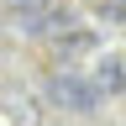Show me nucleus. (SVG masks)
I'll return each instance as SVG.
<instances>
[{
  "instance_id": "2",
  "label": "nucleus",
  "mask_w": 126,
  "mask_h": 126,
  "mask_svg": "<svg viewBox=\"0 0 126 126\" xmlns=\"http://www.w3.org/2000/svg\"><path fill=\"white\" fill-rule=\"evenodd\" d=\"M16 26L26 37H58V32H68V11H53L47 0L42 5H21L16 11Z\"/></svg>"
},
{
  "instance_id": "4",
  "label": "nucleus",
  "mask_w": 126,
  "mask_h": 126,
  "mask_svg": "<svg viewBox=\"0 0 126 126\" xmlns=\"http://www.w3.org/2000/svg\"><path fill=\"white\" fill-rule=\"evenodd\" d=\"M53 53H58V63H74V58H89V53H100V37H94L89 26H74V32H58V37H53Z\"/></svg>"
},
{
  "instance_id": "6",
  "label": "nucleus",
  "mask_w": 126,
  "mask_h": 126,
  "mask_svg": "<svg viewBox=\"0 0 126 126\" xmlns=\"http://www.w3.org/2000/svg\"><path fill=\"white\" fill-rule=\"evenodd\" d=\"M5 5H11V11H21V5H42V0H5Z\"/></svg>"
},
{
  "instance_id": "3",
  "label": "nucleus",
  "mask_w": 126,
  "mask_h": 126,
  "mask_svg": "<svg viewBox=\"0 0 126 126\" xmlns=\"http://www.w3.org/2000/svg\"><path fill=\"white\" fill-rule=\"evenodd\" d=\"M89 79L100 84V94H105V100H110V94H126V58H121V53H94Z\"/></svg>"
},
{
  "instance_id": "5",
  "label": "nucleus",
  "mask_w": 126,
  "mask_h": 126,
  "mask_svg": "<svg viewBox=\"0 0 126 126\" xmlns=\"http://www.w3.org/2000/svg\"><path fill=\"white\" fill-rule=\"evenodd\" d=\"M100 16L105 21H126V0H100Z\"/></svg>"
},
{
  "instance_id": "1",
  "label": "nucleus",
  "mask_w": 126,
  "mask_h": 126,
  "mask_svg": "<svg viewBox=\"0 0 126 126\" xmlns=\"http://www.w3.org/2000/svg\"><path fill=\"white\" fill-rule=\"evenodd\" d=\"M100 84H94L89 74H74V68H58L47 79V105L68 110V116H89V110H100Z\"/></svg>"
}]
</instances>
